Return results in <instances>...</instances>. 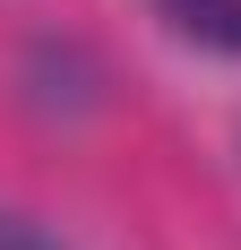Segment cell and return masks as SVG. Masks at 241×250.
<instances>
[{
  "label": "cell",
  "instance_id": "cell-1",
  "mask_svg": "<svg viewBox=\"0 0 241 250\" xmlns=\"http://www.w3.org/2000/svg\"><path fill=\"white\" fill-rule=\"evenodd\" d=\"M26 104H35V112H60V121H86L103 95H95V69H86L69 43H35L26 52Z\"/></svg>",
  "mask_w": 241,
  "mask_h": 250
},
{
  "label": "cell",
  "instance_id": "cell-2",
  "mask_svg": "<svg viewBox=\"0 0 241 250\" xmlns=\"http://www.w3.org/2000/svg\"><path fill=\"white\" fill-rule=\"evenodd\" d=\"M190 43H207V52H241V0H155Z\"/></svg>",
  "mask_w": 241,
  "mask_h": 250
},
{
  "label": "cell",
  "instance_id": "cell-3",
  "mask_svg": "<svg viewBox=\"0 0 241 250\" xmlns=\"http://www.w3.org/2000/svg\"><path fill=\"white\" fill-rule=\"evenodd\" d=\"M0 250H52V242L35 225H18V216H0Z\"/></svg>",
  "mask_w": 241,
  "mask_h": 250
}]
</instances>
